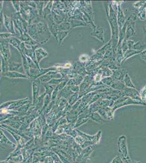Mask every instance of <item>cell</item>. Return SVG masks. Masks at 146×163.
Here are the masks:
<instances>
[{
  "instance_id": "4",
  "label": "cell",
  "mask_w": 146,
  "mask_h": 163,
  "mask_svg": "<svg viewBox=\"0 0 146 163\" xmlns=\"http://www.w3.org/2000/svg\"><path fill=\"white\" fill-rule=\"evenodd\" d=\"M140 53H141L140 51H137V50H129L125 52L124 60L127 59L128 58L132 57V56L135 55V54Z\"/></svg>"
},
{
  "instance_id": "1",
  "label": "cell",
  "mask_w": 146,
  "mask_h": 163,
  "mask_svg": "<svg viewBox=\"0 0 146 163\" xmlns=\"http://www.w3.org/2000/svg\"><path fill=\"white\" fill-rule=\"evenodd\" d=\"M118 148L119 153H120V156L124 162H131L132 160L129 156L126 136L121 135L119 137L118 140Z\"/></svg>"
},
{
  "instance_id": "2",
  "label": "cell",
  "mask_w": 146,
  "mask_h": 163,
  "mask_svg": "<svg viewBox=\"0 0 146 163\" xmlns=\"http://www.w3.org/2000/svg\"><path fill=\"white\" fill-rule=\"evenodd\" d=\"M92 34L98 38L99 39L103 41V29L101 27H98L96 28L93 32H92Z\"/></svg>"
},
{
  "instance_id": "6",
  "label": "cell",
  "mask_w": 146,
  "mask_h": 163,
  "mask_svg": "<svg viewBox=\"0 0 146 163\" xmlns=\"http://www.w3.org/2000/svg\"><path fill=\"white\" fill-rule=\"evenodd\" d=\"M134 30L133 27L131 25L128 26L127 27V30H126V34H125L126 39H128L130 37L132 36L134 34Z\"/></svg>"
},
{
  "instance_id": "8",
  "label": "cell",
  "mask_w": 146,
  "mask_h": 163,
  "mask_svg": "<svg viewBox=\"0 0 146 163\" xmlns=\"http://www.w3.org/2000/svg\"><path fill=\"white\" fill-rule=\"evenodd\" d=\"M140 95H141V97L142 98V99L143 101L145 102L146 100V85L142 89Z\"/></svg>"
},
{
  "instance_id": "7",
  "label": "cell",
  "mask_w": 146,
  "mask_h": 163,
  "mask_svg": "<svg viewBox=\"0 0 146 163\" xmlns=\"http://www.w3.org/2000/svg\"><path fill=\"white\" fill-rule=\"evenodd\" d=\"M133 48H135V50L137 51H139V50H141V49L144 48V46L140 42H138L135 44H134L133 46Z\"/></svg>"
},
{
  "instance_id": "11",
  "label": "cell",
  "mask_w": 146,
  "mask_h": 163,
  "mask_svg": "<svg viewBox=\"0 0 146 163\" xmlns=\"http://www.w3.org/2000/svg\"><path fill=\"white\" fill-rule=\"evenodd\" d=\"M130 163H141L140 161H132V162Z\"/></svg>"
},
{
  "instance_id": "3",
  "label": "cell",
  "mask_w": 146,
  "mask_h": 163,
  "mask_svg": "<svg viewBox=\"0 0 146 163\" xmlns=\"http://www.w3.org/2000/svg\"><path fill=\"white\" fill-rule=\"evenodd\" d=\"M124 80L125 84L126 87H129V88H135V85H134V84L133 83L132 79H131V78H130V77L128 73H126V74L125 75Z\"/></svg>"
},
{
  "instance_id": "9",
  "label": "cell",
  "mask_w": 146,
  "mask_h": 163,
  "mask_svg": "<svg viewBox=\"0 0 146 163\" xmlns=\"http://www.w3.org/2000/svg\"><path fill=\"white\" fill-rule=\"evenodd\" d=\"M110 163H124L120 156L115 157Z\"/></svg>"
},
{
  "instance_id": "10",
  "label": "cell",
  "mask_w": 146,
  "mask_h": 163,
  "mask_svg": "<svg viewBox=\"0 0 146 163\" xmlns=\"http://www.w3.org/2000/svg\"><path fill=\"white\" fill-rule=\"evenodd\" d=\"M140 55L142 59L146 62V50H144L142 51L140 53Z\"/></svg>"
},
{
  "instance_id": "5",
  "label": "cell",
  "mask_w": 146,
  "mask_h": 163,
  "mask_svg": "<svg viewBox=\"0 0 146 163\" xmlns=\"http://www.w3.org/2000/svg\"><path fill=\"white\" fill-rule=\"evenodd\" d=\"M99 115H99L98 113H97V112H94V113H93L92 115L91 118L93 119L94 121H95L96 122H97L99 123H101L102 122L103 119Z\"/></svg>"
}]
</instances>
